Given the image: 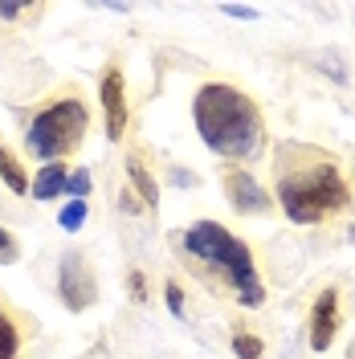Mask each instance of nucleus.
<instances>
[{
	"label": "nucleus",
	"instance_id": "obj_1",
	"mask_svg": "<svg viewBox=\"0 0 355 359\" xmlns=\"http://www.w3.org/2000/svg\"><path fill=\"white\" fill-rule=\"evenodd\" d=\"M192 118L208 151L221 159H253L266 147V123L257 102L229 82H208L192 98Z\"/></svg>",
	"mask_w": 355,
	"mask_h": 359
},
{
	"label": "nucleus",
	"instance_id": "obj_2",
	"mask_svg": "<svg viewBox=\"0 0 355 359\" xmlns=\"http://www.w3.org/2000/svg\"><path fill=\"white\" fill-rule=\"evenodd\" d=\"M184 249L200 257L204 266L221 269L229 278V290L237 294L241 306H262L266 302V286L257 278V266H253V253L241 237H233L229 229H221L217 221H196L188 233H184Z\"/></svg>",
	"mask_w": 355,
	"mask_h": 359
},
{
	"label": "nucleus",
	"instance_id": "obj_3",
	"mask_svg": "<svg viewBox=\"0 0 355 359\" xmlns=\"http://www.w3.org/2000/svg\"><path fill=\"white\" fill-rule=\"evenodd\" d=\"M278 204L294 224H319L335 217L339 208L351 204V192H347V180L339 176L331 159H319L311 168H298L294 176L282 172L278 180Z\"/></svg>",
	"mask_w": 355,
	"mask_h": 359
},
{
	"label": "nucleus",
	"instance_id": "obj_4",
	"mask_svg": "<svg viewBox=\"0 0 355 359\" xmlns=\"http://www.w3.org/2000/svg\"><path fill=\"white\" fill-rule=\"evenodd\" d=\"M90 127V111L82 98H58L41 111L33 114L29 131H25V147L33 159H45V163H58L62 156H69L82 135Z\"/></svg>",
	"mask_w": 355,
	"mask_h": 359
},
{
	"label": "nucleus",
	"instance_id": "obj_5",
	"mask_svg": "<svg viewBox=\"0 0 355 359\" xmlns=\"http://www.w3.org/2000/svg\"><path fill=\"white\" fill-rule=\"evenodd\" d=\"M58 294H62L66 311H86V306H94L98 282H94V273H90L82 253H66L62 257V266H58Z\"/></svg>",
	"mask_w": 355,
	"mask_h": 359
},
{
	"label": "nucleus",
	"instance_id": "obj_6",
	"mask_svg": "<svg viewBox=\"0 0 355 359\" xmlns=\"http://www.w3.org/2000/svg\"><path fill=\"white\" fill-rule=\"evenodd\" d=\"M98 98H102V114H107V135L119 143L127 135V90H123V74L119 69H107L102 74Z\"/></svg>",
	"mask_w": 355,
	"mask_h": 359
},
{
	"label": "nucleus",
	"instance_id": "obj_7",
	"mask_svg": "<svg viewBox=\"0 0 355 359\" xmlns=\"http://www.w3.org/2000/svg\"><path fill=\"white\" fill-rule=\"evenodd\" d=\"M225 188H229V204L245 212V217H253V212H266L269 208V196L262 192V184L241 172V168H233V172H225Z\"/></svg>",
	"mask_w": 355,
	"mask_h": 359
},
{
	"label": "nucleus",
	"instance_id": "obj_8",
	"mask_svg": "<svg viewBox=\"0 0 355 359\" xmlns=\"http://www.w3.org/2000/svg\"><path fill=\"white\" fill-rule=\"evenodd\" d=\"M335 331H339V290H323L311 311V347L327 351L335 343Z\"/></svg>",
	"mask_w": 355,
	"mask_h": 359
},
{
	"label": "nucleus",
	"instance_id": "obj_9",
	"mask_svg": "<svg viewBox=\"0 0 355 359\" xmlns=\"http://www.w3.org/2000/svg\"><path fill=\"white\" fill-rule=\"evenodd\" d=\"M69 184V172L66 163H45L41 172L33 176V184H29V192L37 196V201H53V196H62Z\"/></svg>",
	"mask_w": 355,
	"mask_h": 359
},
{
	"label": "nucleus",
	"instance_id": "obj_10",
	"mask_svg": "<svg viewBox=\"0 0 355 359\" xmlns=\"http://www.w3.org/2000/svg\"><path fill=\"white\" fill-rule=\"evenodd\" d=\"M127 176H131L135 192L143 196V204H147V208H156V204H159V184L152 180V172L143 168V159H139V156H127Z\"/></svg>",
	"mask_w": 355,
	"mask_h": 359
},
{
	"label": "nucleus",
	"instance_id": "obj_11",
	"mask_svg": "<svg viewBox=\"0 0 355 359\" xmlns=\"http://www.w3.org/2000/svg\"><path fill=\"white\" fill-rule=\"evenodd\" d=\"M0 180L8 184V192H17V196H29V176H25L21 159L13 156L8 147H0Z\"/></svg>",
	"mask_w": 355,
	"mask_h": 359
},
{
	"label": "nucleus",
	"instance_id": "obj_12",
	"mask_svg": "<svg viewBox=\"0 0 355 359\" xmlns=\"http://www.w3.org/2000/svg\"><path fill=\"white\" fill-rule=\"evenodd\" d=\"M21 351V335H17V323L8 314H0V359H17Z\"/></svg>",
	"mask_w": 355,
	"mask_h": 359
},
{
	"label": "nucleus",
	"instance_id": "obj_13",
	"mask_svg": "<svg viewBox=\"0 0 355 359\" xmlns=\"http://www.w3.org/2000/svg\"><path fill=\"white\" fill-rule=\"evenodd\" d=\"M86 201H69L66 208H62V212H58V224H62V229H66V233H78V229H82V224H86Z\"/></svg>",
	"mask_w": 355,
	"mask_h": 359
},
{
	"label": "nucleus",
	"instance_id": "obj_14",
	"mask_svg": "<svg viewBox=\"0 0 355 359\" xmlns=\"http://www.w3.org/2000/svg\"><path fill=\"white\" fill-rule=\"evenodd\" d=\"M233 351H237V359H262V339L257 335H233Z\"/></svg>",
	"mask_w": 355,
	"mask_h": 359
},
{
	"label": "nucleus",
	"instance_id": "obj_15",
	"mask_svg": "<svg viewBox=\"0 0 355 359\" xmlns=\"http://www.w3.org/2000/svg\"><path fill=\"white\" fill-rule=\"evenodd\" d=\"M66 192H69V201H86V192H90V172H86V168H78V172H69V184H66Z\"/></svg>",
	"mask_w": 355,
	"mask_h": 359
},
{
	"label": "nucleus",
	"instance_id": "obj_16",
	"mask_svg": "<svg viewBox=\"0 0 355 359\" xmlns=\"http://www.w3.org/2000/svg\"><path fill=\"white\" fill-rule=\"evenodd\" d=\"M17 257H21V249H17V241H13V233H8V229H0V262H4V266H13Z\"/></svg>",
	"mask_w": 355,
	"mask_h": 359
},
{
	"label": "nucleus",
	"instance_id": "obj_17",
	"mask_svg": "<svg viewBox=\"0 0 355 359\" xmlns=\"http://www.w3.org/2000/svg\"><path fill=\"white\" fill-rule=\"evenodd\" d=\"M225 17H237V21H257V8L253 4H221Z\"/></svg>",
	"mask_w": 355,
	"mask_h": 359
},
{
	"label": "nucleus",
	"instance_id": "obj_18",
	"mask_svg": "<svg viewBox=\"0 0 355 359\" xmlns=\"http://www.w3.org/2000/svg\"><path fill=\"white\" fill-rule=\"evenodd\" d=\"M163 294H168V311L176 318H184V294H180V286H163Z\"/></svg>",
	"mask_w": 355,
	"mask_h": 359
},
{
	"label": "nucleus",
	"instance_id": "obj_19",
	"mask_svg": "<svg viewBox=\"0 0 355 359\" xmlns=\"http://www.w3.org/2000/svg\"><path fill=\"white\" fill-rule=\"evenodd\" d=\"M21 13H25L21 4H0V21H17Z\"/></svg>",
	"mask_w": 355,
	"mask_h": 359
},
{
	"label": "nucleus",
	"instance_id": "obj_20",
	"mask_svg": "<svg viewBox=\"0 0 355 359\" xmlns=\"http://www.w3.org/2000/svg\"><path fill=\"white\" fill-rule=\"evenodd\" d=\"M172 184H180V188H192V184H196V176H192V172H172Z\"/></svg>",
	"mask_w": 355,
	"mask_h": 359
},
{
	"label": "nucleus",
	"instance_id": "obj_21",
	"mask_svg": "<svg viewBox=\"0 0 355 359\" xmlns=\"http://www.w3.org/2000/svg\"><path fill=\"white\" fill-rule=\"evenodd\" d=\"M131 294H135V298H143V294H147V290H143V273H139V269L131 273Z\"/></svg>",
	"mask_w": 355,
	"mask_h": 359
}]
</instances>
